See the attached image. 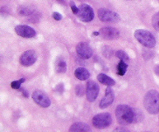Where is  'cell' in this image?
Listing matches in <instances>:
<instances>
[{"mask_svg": "<svg viewBox=\"0 0 159 132\" xmlns=\"http://www.w3.org/2000/svg\"><path fill=\"white\" fill-rule=\"evenodd\" d=\"M69 131L71 132H87L91 131V128L87 124L82 122H76L71 126Z\"/></svg>", "mask_w": 159, "mask_h": 132, "instance_id": "14", "label": "cell"}, {"mask_svg": "<svg viewBox=\"0 0 159 132\" xmlns=\"http://www.w3.org/2000/svg\"><path fill=\"white\" fill-rule=\"evenodd\" d=\"M76 51L79 57L82 59H89L93 56V50L90 45L86 42H80L76 47Z\"/></svg>", "mask_w": 159, "mask_h": 132, "instance_id": "10", "label": "cell"}, {"mask_svg": "<svg viewBox=\"0 0 159 132\" xmlns=\"http://www.w3.org/2000/svg\"><path fill=\"white\" fill-rule=\"evenodd\" d=\"M20 82H22V83H23V82H25V79H24V78H22V79H20Z\"/></svg>", "mask_w": 159, "mask_h": 132, "instance_id": "32", "label": "cell"}, {"mask_svg": "<svg viewBox=\"0 0 159 132\" xmlns=\"http://www.w3.org/2000/svg\"><path fill=\"white\" fill-rule=\"evenodd\" d=\"M134 37L140 43L146 48H154L156 44V40L153 34L145 30H137L134 32Z\"/></svg>", "mask_w": 159, "mask_h": 132, "instance_id": "3", "label": "cell"}, {"mask_svg": "<svg viewBox=\"0 0 159 132\" xmlns=\"http://www.w3.org/2000/svg\"><path fill=\"white\" fill-rule=\"evenodd\" d=\"M127 65L125 63L124 61L120 60V61L119 62V64L116 66V70H117V74L119 75L123 76L126 74L127 70Z\"/></svg>", "mask_w": 159, "mask_h": 132, "instance_id": "18", "label": "cell"}, {"mask_svg": "<svg viewBox=\"0 0 159 132\" xmlns=\"http://www.w3.org/2000/svg\"><path fill=\"white\" fill-rule=\"evenodd\" d=\"M152 26L157 31H159V12H156L152 17Z\"/></svg>", "mask_w": 159, "mask_h": 132, "instance_id": "20", "label": "cell"}, {"mask_svg": "<svg viewBox=\"0 0 159 132\" xmlns=\"http://www.w3.org/2000/svg\"><path fill=\"white\" fill-rule=\"evenodd\" d=\"M114 98L115 95L114 93H113V90L110 86L107 87L105 92V96L101 99L100 102H99V108L105 109L108 107L109 106H110L113 103Z\"/></svg>", "mask_w": 159, "mask_h": 132, "instance_id": "13", "label": "cell"}, {"mask_svg": "<svg viewBox=\"0 0 159 132\" xmlns=\"http://www.w3.org/2000/svg\"><path fill=\"white\" fill-rule=\"evenodd\" d=\"M115 113L116 120L121 125H129L134 121V110L128 105H119Z\"/></svg>", "mask_w": 159, "mask_h": 132, "instance_id": "1", "label": "cell"}, {"mask_svg": "<svg viewBox=\"0 0 159 132\" xmlns=\"http://www.w3.org/2000/svg\"><path fill=\"white\" fill-rule=\"evenodd\" d=\"M75 90L76 95L79 96V97H82L85 94V89H84V87L82 85H79H79H76Z\"/></svg>", "mask_w": 159, "mask_h": 132, "instance_id": "22", "label": "cell"}, {"mask_svg": "<svg viewBox=\"0 0 159 132\" xmlns=\"http://www.w3.org/2000/svg\"><path fill=\"white\" fill-rule=\"evenodd\" d=\"M113 122V119L109 113H101L93 118V124L96 128L103 129L108 127Z\"/></svg>", "mask_w": 159, "mask_h": 132, "instance_id": "4", "label": "cell"}, {"mask_svg": "<svg viewBox=\"0 0 159 132\" xmlns=\"http://www.w3.org/2000/svg\"><path fill=\"white\" fill-rule=\"evenodd\" d=\"M86 98L88 101L93 102L98 97L99 93V86L94 81H89L86 84Z\"/></svg>", "mask_w": 159, "mask_h": 132, "instance_id": "8", "label": "cell"}, {"mask_svg": "<svg viewBox=\"0 0 159 132\" xmlns=\"http://www.w3.org/2000/svg\"><path fill=\"white\" fill-rule=\"evenodd\" d=\"M22 82H20V80L17 81H13V82H11V87L14 89H20V86H21Z\"/></svg>", "mask_w": 159, "mask_h": 132, "instance_id": "24", "label": "cell"}, {"mask_svg": "<svg viewBox=\"0 0 159 132\" xmlns=\"http://www.w3.org/2000/svg\"><path fill=\"white\" fill-rule=\"evenodd\" d=\"M20 92H22V94H23V96H24V97L26 98H28L29 97V93H28V92L26 91V90H25L24 89H20Z\"/></svg>", "mask_w": 159, "mask_h": 132, "instance_id": "28", "label": "cell"}, {"mask_svg": "<svg viewBox=\"0 0 159 132\" xmlns=\"http://www.w3.org/2000/svg\"><path fill=\"white\" fill-rule=\"evenodd\" d=\"M70 6H71V9L72 10L73 13L77 14L78 12H79V7H77L73 2H70Z\"/></svg>", "mask_w": 159, "mask_h": 132, "instance_id": "25", "label": "cell"}, {"mask_svg": "<svg viewBox=\"0 0 159 132\" xmlns=\"http://www.w3.org/2000/svg\"><path fill=\"white\" fill-rule=\"evenodd\" d=\"M115 131H128V130H125V129H120V127H119V128L116 129V130H115Z\"/></svg>", "mask_w": 159, "mask_h": 132, "instance_id": "30", "label": "cell"}, {"mask_svg": "<svg viewBox=\"0 0 159 132\" xmlns=\"http://www.w3.org/2000/svg\"><path fill=\"white\" fill-rule=\"evenodd\" d=\"M155 74L158 75H159V65H157V66L155 67Z\"/></svg>", "mask_w": 159, "mask_h": 132, "instance_id": "29", "label": "cell"}, {"mask_svg": "<svg viewBox=\"0 0 159 132\" xmlns=\"http://www.w3.org/2000/svg\"><path fill=\"white\" fill-rule=\"evenodd\" d=\"M93 35H94V36L99 35V32H98V31H95V32L93 33Z\"/></svg>", "mask_w": 159, "mask_h": 132, "instance_id": "31", "label": "cell"}, {"mask_svg": "<svg viewBox=\"0 0 159 132\" xmlns=\"http://www.w3.org/2000/svg\"><path fill=\"white\" fill-rule=\"evenodd\" d=\"M34 10L28 6H20L18 8V12L21 16H31L34 13Z\"/></svg>", "mask_w": 159, "mask_h": 132, "instance_id": "19", "label": "cell"}, {"mask_svg": "<svg viewBox=\"0 0 159 132\" xmlns=\"http://www.w3.org/2000/svg\"><path fill=\"white\" fill-rule=\"evenodd\" d=\"M75 76L79 80L85 81L89 79L90 73L86 68L80 67V68H78L75 71Z\"/></svg>", "mask_w": 159, "mask_h": 132, "instance_id": "15", "label": "cell"}, {"mask_svg": "<svg viewBox=\"0 0 159 132\" xmlns=\"http://www.w3.org/2000/svg\"><path fill=\"white\" fill-rule=\"evenodd\" d=\"M52 16H53V18L54 19V20H57V21H59V20H61L62 19L61 14H60L59 12H53Z\"/></svg>", "mask_w": 159, "mask_h": 132, "instance_id": "26", "label": "cell"}, {"mask_svg": "<svg viewBox=\"0 0 159 132\" xmlns=\"http://www.w3.org/2000/svg\"><path fill=\"white\" fill-rule=\"evenodd\" d=\"M98 16L104 23H118L120 20L119 14L107 9H99L98 10Z\"/></svg>", "mask_w": 159, "mask_h": 132, "instance_id": "6", "label": "cell"}, {"mask_svg": "<svg viewBox=\"0 0 159 132\" xmlns=\"http://www.w3.org/2000/svg\"><path fill=\"white\" fill-rule=\"evenodd\" d=\"M116 56L118 57V58L120 59V60L122 61H129V59H130L129 58L128 54H127L125 51H121V50L116 51Z\"/></svg>", "mask_w": 159, "mask_h": 132, "instance_id": "21", "label": "cell"}, {"mask_svg": "<svg viewBox=\"0 0 159 132\" xmlns=\"http://www.w3.org/2000/svg\"><path fill=\"white\" fill-rule=\"evenodd\" d=\"M37 59V53L34 50H28L22 54L20 57V62L22 65L26 67L31 66Z\"/></svg>", "mask_w": 159, "mask_h": 132, "instance_id": "9", "label": "cell"}, {"mask_svg": "<svg viewBox=\"0 0 159 132\" xmlns=\"http://www.w3.org/2000/svg\"><path fill=\"white\" fill-rule=\"evenodd\" d=\"M99 35L105 40H116L120 37V31L113 27H102L99 30Z\"/></svg>", "mask_w": 159, "mask_h": 132, "instance_id": "11", "label": "cell"}, {"mask_svg": "<svg viewBox=\"0 0 159 132\" xmlns=\"http://www.w3.org/2000/svg\"><path fill=\"white\" fill-rule=\"evenodd\" d=\"M144 105L146 110L151 114L159 112V93L155 89L149 90L144 98Z\"/></svg>", "mask_w": 159, "mask_h": 132, "instance_id": "2", "label": "cell"}, {"mask_svg": "<svg viewBox=\"0 0 159 132\" xmlns=\"http://www.w3.org/2000/svg\"><path fill=\"white\" fill-rule=\"evenodd\" d=\"M55 70L57 73H65L67 70V65L62 57H57L55 61Z\"/></svg>", "mask_w": 159, "mask_h": 132, "instance_id": "17", "label": "cell"}, {"mask_svg": "<svg viewBox=\"0 0 159 132\" xmlns=\"http://www.w3.org/2000/svg\"><path fill=\"white\" fill-rule=\"evenodd\" d=\"M56 90L57 92H59V93H63V84H58L56 87Z\"/></svg>", "mask_w": 159, "mask_h": 132, "instance_id": "27", "label": "cell"}, {"mask_svg": "<svg viewBox=\"0 0 159 132\" xmlns=\"http://www.w3.org/2000/svg\"><path fill=\"white\" fill-rule=\"evenodd\" d=\"M32 98L34 102L40 107L47 108L51 106V100L45 93L41 90H36L33 93Z\"/></svg>", "mask_w": 159, "mask_h": 132, "instance_id": "7", "label": "cell"}, {"mask_svg": "<svg viewBox=\"0 0 159 132\" xmlns=\"http://www.w3.org/2000/svg\"><path fill=\"white\" fill-rule=\"evenodd\" d=\"M15 31L19 36L24 38H32L36 36V31L27 25H19L15 27Z\"/></svg>", "mask_w": 159, "mask_h": 132, "instance_id": "12", "label": "cell"}, {"mask_svg": "<svg viewBox=\"0 0 159 132\" xmlns=\"http://www.w3.org/2000/svg\"><path fill=\"white\" fill-rule=\"evenodd\" d=\"M76 15L81 21L89 23L94 19V11L89 5L83 3L79 6V12Z\"/></svg>", "mask_w": 159, "mask_h": 132, "instance_id": "5", "label": "cell"}, {"mask_svg": "<svg viewBox=\"0 0 159 132\" xmlns=\"http://www.w3.org/2000/svg\"><path fill=\"white\" fill-rule=\"evenodd\" d=\"M143 117H144V114H142L141 111H139L138 110H134V122H140V121H142Z\"/></svg>", "mask_w": 159, "mask_h": 132, "instance_id": "23", "label": "cell"}, {"mask_svg": "<svg viewBox=\"0 0 159 132\" xmlns=\"http://www.w3.org/2000/svg\"><path fill=\"white\" fill-rule=\"evenodd\" d=\"M97 79L100 83L107 85V86H113L116 84V82L112 78L107 75L106 74H103V73H100V74L98 75Z\"/></svg>", "mask_w": 159, "mask_h": 132, "instance_id": "16", "label": "cell"}]
</instances>
